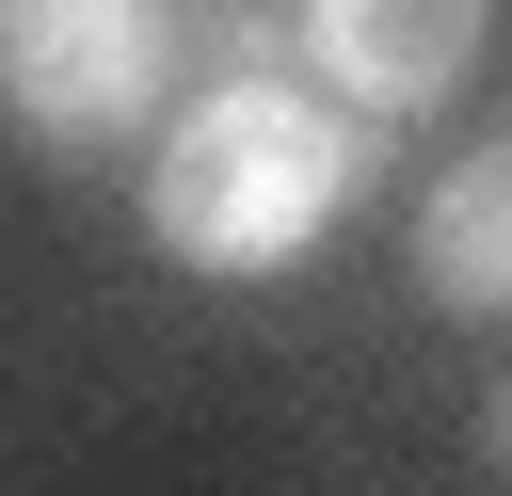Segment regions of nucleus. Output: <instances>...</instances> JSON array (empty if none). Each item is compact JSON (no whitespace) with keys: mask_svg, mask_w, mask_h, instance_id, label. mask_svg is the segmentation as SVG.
<instances>
[{"mask_svg":"<svg viewBox=\"0 0 512 496\" xmlns=\"http://www.w3.org/2000/svg\"><path fill=\"white\" fill-rule=\"evenodd\" d=\"M352 192V112L304 80H208L192 128H160L144 160V224L176 272H288Z\"/></svg>","mask_w":512,"mask_h":496,"instance_id":"f257e3e1","label":"nucleus"},{"mask_svg":"<svg viewBox=\"0 0 512 496\" xmlns=\"http://www.w3.org/2000/svg\"><path fill=\"white\" fill-rule=\"evenodd\" d=\"M480 448H496V464H512V384H496V400H480Z\"/></svg>","mask_w":512,"mask_h":496,"instance_id":"39448f33","label":"nucleus"},{"mask_svg":"<svg viewBox=\"0 0 512 496\" xmlns=\"http://www.w3.org/2000/svg\"><path fill=\"white\" fill-rule=\"evenodd\" d=\"M416 288H432L448 320H512V144H480V160L432 176V208H416Z\"/></svg>","mask_w":512,"mask_h":496,"instance_id":"20e7f679","label":"nucleus"},{"mask_svg":"<svg viewBox=\"0 0 512 496\" xmlns=\"http://www.w3.org/2000/svg\"><path fill=\"white\" fill-rule=\"evenodd\" d=\"M160 80H176L160 0H0V96L32 144H112V128H144Z\"/></svg>","mask_w":512,"mask_h":496,"instance_id":"f03ea898","label":"nucleus"},{"mask_svg":"<svg viewBox=\"0 0 512 496\" xmlns=\"http://www.w3.org/2000/svg\"><path fill=\"white\" fill-rule=\"evenodd\" d=\"M480 16L496 0H304V48L336 80V112H432L480 64Z\"/></svg>","mask_w":512,"mask_h":496,"instance_id":"7ed1b4c3","label":"nucleus"}]
</instances>
